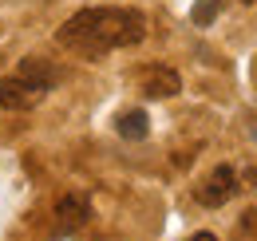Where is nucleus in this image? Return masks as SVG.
<instances>
[{"label":"nucleus","mask_w":257,"mask_h":241,"mask_svg":"<svg viewBox=\"0 0 257 241\" xmlns=\"http://www.w3.org/2000/svg\"><path fill=\"white\" fill-rule=\"evenodd\" d=\"M87 217H91V202L83 198V194H64L60 202H56V233L64 237V233H75L79 225H87Z\"/></svg>","instance_id":"39448f33"},{"label":"nucleus","mask_w":257,"mask_h":241,"mask_svg":"<svg viewBox=\"0 0 257 241\" xmlns=\"http://www.w3.org/2000/svg\"><path fill=\"white\" fill-rule=\"evenodd\" d=\"M218 12H222V0H198L190 16H194V24H210Z\"/></svg>","instance_id":"0eeeda50"},{"label":"nucleus","mask_w":257,"mask_h":241,"mask_svg":"<svg viewBox=\"0 0 257 241\" xmlns=\"http://www.w3.org/2000/svg\"><path fill=\"white\" fill-rule=\"evenodd\" d=\"M56 79H60L56 63L40 60V56H28V60H20V67L12 75L0 79V107L4 111H32V107H40L48 99V91L56 87Z\"/></svg>","instance_id":"f03ea898"},{"label":"nucleus","mask_w":257,"mask_h":241,"mask_svg":"<svg viewBox=\"0 0 257 241\" xmlns=\"http://www.w3.org/2000/svg\"><path fill=\"white\" fill-rule=\"evenodd\" d=\"M147 16L139 8H127V4H95V8H83L75 16H67L56 40L60 48L75 52V56H87V60H99L107 52H123V48H135L147 40Z\"/></svg>","instance_id":"f257e3e1"},{"label":"nucleus","mask_w":257,"mask_h":241,"mask_svg":"<svg viewBox=\"0 0 257 241\" xmlns=\"http://www.w3.org/2000/svg\"><path fill=\"white\" fill-rule=\"evenodd\" d=\"M115 131H119V139L139 143V139L151 135V119H147V111H123V115L115 119Z\"/></svg>","instance_id":"423d86ee"},{"label":"nucleus","mask_w":257,"mask_h":241,"mask_svg":"<svg viewBox=\"0 0 257 241\" xmlns=\"http://www.w3.org/2000/svg\"><path fill=\"white\" fill-rule=\"evenodd\" d=\"M237 190H241L237 170H233V166H214L206 178L194 186V198H198L206 210H218V206H225L229 198H237Z\"/></svg>","instance_id":"7ed1b4c3"},{"label":"nucleus","mask_w":257,"mask_h":241,"mask_svg":"<svg viewBox=\"0 0 257 241\" xmlns=\"http://www.w3.org/2000/svg\"><path fill=\"white\" fill-rule=\"evenodd\" d=\"M190 241H218V237H214V233H206V229H202V233H194Z\"/></svg>","instance_id":"6e6552de"},{"label":"nucleus","mask_w":257,"mask_h":241,"mask_svg":"<svg viewBox=\"0 0 257 241\" xmlns=\"http://www.w3.org/2000/svg\"><path fill=\"white\" fill-rule=\"evenodd\" d=\"M241 4H257V0H241Z\"/></svg>","instance_id":"1a4fd4ad"},{"label":"nucleus","mask_w":257,"mask_h":241,"mask_svg":"<svg viewBox=\"0 0 257 241\" xmlns=\"http://www.w3.org/2000/svg\"><path fill=\"white\" fill-rule=\"evenodd\" d=\"M131 79H135L139 95H147V99H170L182 91V75L166 63H143V67H135Z\"/></svg>","instance_id":"20e7f679"}]
</instances>
